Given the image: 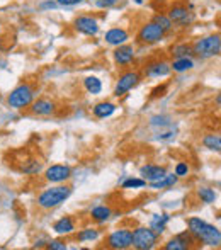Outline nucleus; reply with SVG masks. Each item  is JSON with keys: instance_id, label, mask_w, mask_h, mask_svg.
Instances as JSON below:
<instances>
[{"instance_id": "1", "label": "nucleus", "mask_w": 221, "mask_h": 250, "mask_svg": "<svg viewBox=\"0 0 221 250\" xmlns=\"http://www.w3.org/2000/svg\"><path fill=\"white\" fill-rule=\"evenodd\" d=\"M189 233L196 238V240L202 242V244L209 245V247H218L221 244V233L215 225L206 223L201 218H189Z\"/></svg>"}, {"instance_id": "2", "label": "nucleus", "mask_w": 221, "mask_h": 250, "mask_svg": "<svg viewBox=\"0 0 221 250\" xmlns=\"http://www.w3.org/2000/svg\"><path fill=\"white\" fill-rule=\"evenodd\" d=\"M72 194V188L68 186H56V188L46 189L44 192H41L38 198V204L43 209H51V208L60 206L61 203H65Z\"/></svg>"}, {"instance_id": "3", "label": "nucleus", "mask_w": 221, "mask_h": 250, "mask_svg": "<svg viewBox=\"0 0 221 250\" xmlns=\"http://www.w3.org/2000/svg\"><path fill=\"white\" fill-rule=\"evenodd\" d=\"M220 51H221V40L218 34L199 38L192 44V53L198 55L199 58H213V56H218Z\"/></svg>"}, {"instance_id": "4", "label": "nucleus", "mask_w": 221, "mask_h": 250, "mask_svg": "<svg viewBox=\"0 0 221 250\" xmlns=\"http://www.w3.org/2000/svg\"><path fill=\"white\" fill-rule=\"evenodd\" d=\"M34 89L29 85V83H22V85L16 87L12 92L7 97V102H9L10 107L14 109H24L27 105H31V102L34 101Z\"/></svg>"}, {"instance_id": "5", "label": "nucleus", "mask_w": 221, "mask_h": 250, "mask_svg": "<svg viewBox=\"0 0 221 250\" xmlns=\"http://www.w3.org/2000/svg\"><path fill=\"white\" fill-rule=\"evenodd\" d=\"M157 237L159 235L152 230V228H145V227H140L133 231V240L131 245L138 250H150L155 247L157 244Z\"/></svg>"}, {"instance_id": "6", "label": "nucleus", "mask_w": 221, "mask_h": 250, "mask_svg": "<svg viewBox=\"0 0 221 250\" xmlns=\"http://www.w3.org/2000/svg\"><path fill=\"white\" fill-rule=\"evenodd\" d=\"M165 36V31L153 21V22H146L145 26L140 29L138 33V41L141 44H155L160 43Z\"/></svg>"}, {"instance_id": "7", "label": "nucleus", "mask_w": 221, "mask_h": 250, "mask_svg": "<svg viewBox=\"0 0 221 250\" xmlns=\"http://www.w3.org/2000/svg\"><path fill=\"white\" fill-rule=\"evenodd\" d=\"M138 82H140V73L135 72V70H128V72H124L118 79V83H116V89H114V96L116 97L124 96V94H128L133 87L138 85Z\"/></svg>"}, {"instance_id": "8", "label": "nucleus", "mask_w": 221, "mask_h": 250, "mask_svg": "<svg viewBox=\"0 0 221 250\" xmlns=\"http://www.w3.org/2000/svg\"><path fill=\"white\" fill-rule=\"evenodd\" d=\"M131 240H133V231L126 230V228H119V230L112 231V233L107 237V247L111 249H128L131 247Z\"/></svg>"}, {"instance_id": "9", "label": "nucleus", "mask_w": 221, "mask_h": 250, "mask_svg": "<svg viewBox=\"0 0 221 250\" xmlns=\"http://www.w3.org/2000/svg\"><path fill=\"white\" fill-rule=\"evenodd\" d=\"M73 27H75V31L85 34V36H96L99 33V22L92 16H79L73 21Z\"/></svg>"}, {"instance_id": "10", "label": "nucleus", "mask_w": 221, "mask_h": 250, "mask_svg": "<svg viewBox=\"0 0 221 250\" xmlns=\"http://www.w3.org/2000/svg\"><path fill=\"white\" fill-rule=\"evenodd\" d=\"M168 19L172 24H179V26H189L194 21V14L184 5H174L168 10Z\"/></svg>"}, {"instance_id": "11", "label": "nucleus", "mask_w": 221, "mask_h": 250, "mask_svg": "<svg viewBox=\"0 0 221 250\" xmlns=\"http://www.w3.org/2000/svg\"><path fill=\"white\" fill-rule=\"evenodd\" d=\"M46 181L48 182H55V184H60V182H65L66 179L72 177V170L66 165H51L46 170Z\"/></svg>"}, {"instance_id": "12", "label": "nucleus", "mask_w": 221, "mask_h": 250, "mask_svg": "<svg viewBox=\"0 0 221 250\" xmlns=\"http://www.w3.org/2000/svg\"><path fill=\"white\" fill-rule=\"evenodd\" d=\"M56 111V104L51 99H38L31 102V112L36 116H51Z\"/></svg>"}, {"instance_id": "13", "label": "nucleus", "mask_w": 221, "mask_h": 250, "mask_svg": "<svg viewBox=\"0 0 221 250\" xmlns=\"http://www.w3.org/2000/svg\"><path fill=\"white\" fill-rule=\"evenodd\" d=\"M170 73V65L167 62H152L145 66V75L152 77V79H160V77H167Z\"/></svg>"}, {"instance_id": "14", "label": "nucleus", "mask_w": 221, "mask_h": 250, "mask_svg": "<svg viewBox=\"0 0 221 250\" xmlns=\"http://www.w3.org/2000/svg\"><path fill=\"white\" fill-rule=\"evenodd\" d=\"M135 60V48L129 44H121L114 51V62L121 66H128Z\"/></svg>"}, {"instance_id": "15", "label": "nucleus", "mask_w": 221, "mask_h": 250, "mask_svg": "<svg viewBox=\"0 0 221 250\" xmlns=\"http://www.w3.org/2000/svg\"><path fill=\"white\" fill-rule=\"evenodd\" d=\"M140 174H141V177L145 179V181L155 182V181H159L160 177H163V175L167 174V170H165V167L148 164V165H143L141 170H140Z\"/></svg>"}, {"instance_id": "16", "label": "nucleus", "mask_w": 221, "mask_h": 250, "mask_svg": "<svg viewBox=\"0 0 221 250\" xmlns=\"http://www.w3.org/2000/svg\"><path fill=\"white\" fill-rule=\"evenodd\" d=\"M129 40V34L122 27H112L106 33V43L111 46H121Z\"/></svg>"}, {"instance_id": "17", "label": "nucleus", "mask_w": 221, "mask_h": 250, "mask_svg": "<svg viewBox=\"0 0 221 250\" xmlns=\"http://www.w3.org/2000/svg\"><path fill=\"white\" fill-rule=\"evenodd\" d=\"M192 235L191 233H181L177 237H174L170 242L165 244L167 250H187L192 244Z\"/></svg>"}, {"instance_id": "18", "label": "nucleus", "mask_w": 221, "mask_h": 250, "mask_svg": "<svg viewBox=\"0 0 221 250\" xmlns=\"http://www.w3.org/2000/svg\"><path fill=\"white\" fill-rule=\"evenodd\" d=\"M53 230H55V233H58V235H70L75 230V223H73V220L70 216H65L56 221Z\"/></svg>"}, {"instance_id": "19", "label": "nucleus", "mask_w": 221, "mask_h": 250, "mask_svg": "<svg viewBox=\"0 0 221 250\" xmlns=\"http://www.w3.org/2000/svg\"><path fill=\"white\" fill-rule=\"evenodd\" d=\"M114 111H116V105L112 104V102H99V104L94 107V114L100 119L109 118L111 114H114Z\"/></svg>"}, {"instance_id": "20", "label": "nucleus", "mask_w": 221, "mask_h": 250, "mask_svg": "<svg viewBox=\"0 0 221 250\" xmlns=\"http://www.w3.org/2000/svg\"><path fill=\"white\" fill-rule=\"evenodd\" d=\"M194 68V62H192L191 58H187V56H184V58H175L174 63L170 65V70H174V72H187V70H192Z\"/></svg>"}, {"instance_id": "21", "label": "nucleus", "mask_w": 221, "mask_h": 250, "mask_svg": "<svg viewBox=\"0 0 221 250\" xmlns=\"http://www.w3.org/2000/svg\"><path fill=\"white\" fill-rule=\"evenodd\" d=\"M168 214H155V216L152 218V223H150V228H152L153 231H155L157 235L163 233V230H165L167 223H168Z\"/></svg>"}, {"instance_id": "22", "label": "nucleus", "mask_w": 221, "mask_h": 250, "mask_svg": "<svg viewBox=\"0 0 221 250\" xmlns=\"http://www.w3.org/2000/svg\"><path fill=\"white\" fill-rule=\"evenodd\" d=\"M111 214H112V211H111V208H107V206H96L92 211H90V216H92L96 221H100V223L109 220Z\"/></svg>"}, {"instance_id": "23", "label": "nucleus", "mask_w": 221, "mask_h": 250, "mask_svg": "<svg viewBox=\"0 0 221 250\" xmlns=\"http://www.w3.org/2000/svg\"><path fill=\"white\" fill-rule=\"evenodd\" d=\"M177 175H168L165 174L163 177H160L159 181L155 182H150V188L152 189H165V188H170V186H174L175 182H177Z\"/></svg>"}, {"instance_id": "24", "label": "nucleus", "mask_w": 221, "mask_h": 250, "mask_svg": "<svg viewBox=\"0 0 221 250\" xmlns=\"http://www.w3.org/2000/svg\"><path fill=\"white\" fill-rule=\"evenodd\" d=\"M83 87L87 89V92L89 94H100V90H102V83H100V80L97 79V77H87L85 80H83Z\"/></svg>"}, {"instance_id": "25", "label": "nucleus", "mask_w": 221, "mask_h": 250, "mask_svg": "<svg viewBox=\"0 0 221 250\" xmlns=\"http://www.w3.org/2000/svg\"><path fill=\"white\" fill-rule=\"evenodd\" d=\"M192 55V46L191 44H175L174 48H172V56L174 58H184V56H189Z\"/></svg>"}, {"instance_id": "26", "label": "nucleus", "mask_w": 221, "mask_h": 250, "mask_svg": "<svg viewBox=\"0 0 221 250\" xmlns=\"http://www.w3.org/2000/svg\"><path fill=\"white\" fill-rule=\"evenodd\" d=\"M202 143H204L206 148H209V150H213V151H220L221 150V140H220L218 135H208V136H204Z\"/></svg>"}, {"instance_id": "27", "label": "nucleus", "mask_w": 221, "mask_h": 250, "mask_svg": "<svg viewBox=\"0 0 221 250\" xmlns=\"http://www.w3.org/2000/svg\"><path fill=\"white\" fill-rule=\"evenodd\" d=\"M97 237H99V231H97L96 228H85V230H82L77 235V238H79L80 242H92V240H97Z\"/></svg>"}, {"instance_id": "28", "label": "nucleus", "mask_w": 221, "mask_h": 250, "mask_svg": "<svg viewBox=\"0 0 221 250\" xmlns=\"http://www.w3.org/2000/svg\"><path fill=\"white\" fill-rule=\"evenodd\" d=\"M198 196L201 198L202 203H206V204H211V203H215V201H216V192L213 191V189H208V188L199 189Z\"/></svg>"}, {"instance_id": "29", "label": "nucleus", "mask_w": 221, "mask_h": 250, "mask_svg": "<svg viewBox=\"0 0 221 250\" xmlns=\"http://www.w3.org/2000/svg\"><path fill=\"white\" fill-rule=\"evenodd\" d=\"M146 186L145 179H128L122 182V189H141Z\"/></svg>"}, {"instance_id": "30", "label": "nucleus", "mask_w": 221, "mask_h": 250, "mask_svg": "<svg viewBox=\"0 0 221 250\" xmlns=\"http://www.w3.org/2000/svg\"><path fill=\"white\" fill-rule=\"evenodd\" d=\"M155 22L159 24L160 27H162L163 31H170L172 29V26H174V24H172V21L168 19L167 16H162V14H160V16H155Z\"/></svg>"}, {"instance_id": "31", "label": "nucleus", "mask_w": 221, "mask_h": 250, "mask_svg": "<svg viewBox=\"0 0 221 250\" xmlns=\"http://www.w3.org/2000/svg\"><path fill=\"white\" fill-rule=\"evenodd\" d=\"M189 174V167L187 164H184V162H181V164H177V167H175V175L177 177H185V175Z\"/></svg>"}, {"instance_id": "32", "label": "nucleus", "mask_w": 221, "mask_h": 250, "mask_svg": "<svg viewBox=\"0 0 221 250\" xmlns=\"http://www.w3.org/2000/svg\"><path fill=\"white\" fill-rule=\"evenodd\" d=\"M46 247H48V249H51V250H66V245L63 244V242H60V240H51V242H48Z\"/></svg>"}, {"instance_id": "33", "label": "nucleus", "mask_w": 221, "mask_h": 250, "mask_svg": "<svg viewBox=\"0 0 221 250\" xmlns=\"http://www.w3.org/2000/svg\"><path fill=\"white\" fill-rule=\"evenodd\" d=\"M119 0H97V7L100 9H109V7H114L118 5Z\"/></svg>"}, {"instance_id": "34", "label": "nucleus", "mask_w": 221, "mask_h": 250, "mask_svg": "<svg viewBox=\"0 0 221 250\" xmlns=\"http://www.w3.org/2000/svg\"><path fill=\"white\" fill-rule=\"evenodd\" d=\"M83 0H58V5H65V7H68V5H77V3H82Z\"/></svg>"}, {"instance_id": "35", "label": "nucleus", "mask_w": 221, "mask_h": 250, "mask_svg": "<svg viewBox=\"0 0 221 250\" xmlns=\"http://www.w3.org/2000/svg\"><path fill=\"white\" fill-rule=\"evenodd\" d=\"M165 89H167V87H165V85H162V87H157V89H155V90H153V94H152V96H153V97H159V96H163V92H165Z\"/></svg>"}, {"instance_id": "36", "label": "nucleus", "mask_w": 221, "mask_h": 250, "mask_svg": "<svg viewBox=\"0 0 221 250\" xmlns=\"http://www.w3.org/2000/svg\"><path fill=\"white\" fill-rule=\"evenodd\" d=\"M56 3L53 2H46V3H41V9H55Z\"/></svg>"}, {"instance_id": "37", "label": "nucleus", "mask_w": 221, "mask_h": 250, "mask_svg": "<svg viewBox=\"0 0 221 250\" xmlns=\"http://www.w3.org/2000/svg\"><path fill=\"white\" fill-rule=\"evenodd\" d=\"M136 3H143V0H135Z\"/></svg>"}, {"instance_id": "38", "label": "nucleus", "mask_w": 221, "mask_h": 250, "mask_svg": "<svg viewBox=\"0 0 221 250\" xmlns=\"http://www.w3.org/2000/svg\"><path fill=\"white\" fill-rule=\"evenodd\" d=\"M0 33H2V26H0Z\"/></svg>"}]
</instances>
